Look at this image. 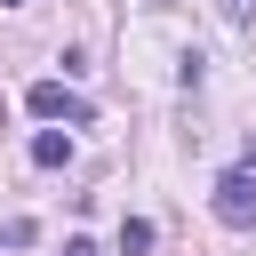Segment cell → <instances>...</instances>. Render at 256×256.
<instances>
[{
	"mask_svg": "<svg viewBox=\"0 0 256 256\" xmlns=\"http://www.w3.org/2000/svg\"><path fill=\"white\" fill-rule=\"evenodd\" d=\"M216 216H224L232 232L256 224V168H224V176H216Z\"/></svg>",
	"mask_w": 256,
	"mask_h": 256,
	"instance_id": "1",
	"label": "cell"
},
{
	"mask_svg": "<svg viewBox=\"0 0 256 256\" xmlns=\"http://www.w3.org/2000/svg\"><path fill=\"white\" fill-rule=\"evenodd\" d=\"M24 112H32V120H48V128H56V120H88V104H80V96H72L64 80H32Z\"/></svg>",
	"mask_w": 256,
	"mask_h": 256,
	"instance_id": "2",
	"label": "cell"
},
{
	"mask_svg": "<svg viewBox=\"0 0 256 256\" xmlns=\"http://www.w3.org/2000/svg\"><path fill=\"white\" fill-rule=\"evenodd\" d=\"M64 160H72V136L64 128H40L32 136V168H64Z\"/></svg>",
	"mask_w": 256,
	"mask_h": 256,
	"instance_id": "3",
	"label": "cell"
},
{
	"mask_svg": "<svg viewBox=\"0 0 256 256\" xmlns=\"http://www.w3.org/2000/svg\"><path fill=\"white\" fill-rule=\"evenodd\" d=\"M144 248H152V224L128 216V224H120V256H144Z\"/></svg>",
	"mask_w": 256,
	"mask_h": 256,
	"instance_id": "4",
	"label": "cell"
},
{
	"mask_svg": "<svg viewBox=\"0 0 256 256\" xmlns=\"http://www.w3.org/2000/svg\"><path fill=\"white\" fill-rule=\"evenodd\" d=\"M0 240H8V248H32V240H40V224H32V216H8V232H0Z\"/></svg>",
	"mask_w": 256,
	"mask_h": 256,
	"instance_id": "5",
	"label": "cell"
},
{
	"mask_svg": "<svg viewBox=\"0 0 256 256\" xmlns=\"http://www.w3.org/2000/svg\"><path fill=\"white\" fill-rule=\"evenodd\" d=\"M64 256H104V248L96 240H64Z\"/></svg>",
	"mask_w": 256,
	"mask_h": 256,
	"instance_id": "6",
	"label": "cell"
},
{
	"mask_svg": "<svg viewBox=\"0 0 256 256\" xmlns=\"http://www.w3.org/2000/svg\"><path fill=\"white\" fill-rule=\"evenodd\" d=\"M0 8H16V0H0Z\"/></svg>",
	"mask_w": 256,
	"mask_h": 256,
	"instance_id": "7",
	"label": "cell"
}]
</instances>
